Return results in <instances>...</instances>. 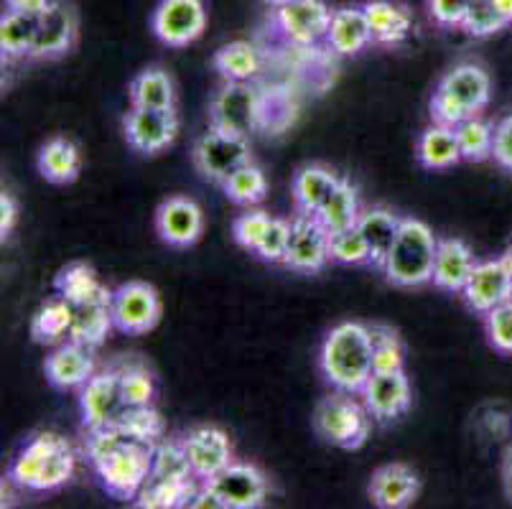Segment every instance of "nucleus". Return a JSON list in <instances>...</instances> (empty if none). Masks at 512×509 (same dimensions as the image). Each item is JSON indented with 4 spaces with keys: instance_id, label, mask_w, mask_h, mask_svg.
I'll return each instance as SVG.
<instances>
[{
    "instance_id": "7c9ffc66",
    "label": "nucleus",
    "mask_w": 512,
    "mask_h": 509,
    "mask_svg": "<svg viewBox=\"0 0 512 509\" xmlns=\"http://www.w3.org/2000/svg\"><path fill=\"white\" fill-rule=\"evenodd\" d=\"M74 321V306L62 296H54L44 303L31 319V339L41 347H57L69 339Z\"/></svg>"
},
{
    "instance_id": "aec40b11",
    "label": "nucleus",
    "mask_w": 512,
    "mask_h": 509,
    "mask_svg": "<svg viewBox=\"0 0 512 509\" xmlns=\"http://www.w3.org/2000/svg\"><path fill=\"white\" fill-rule=\"evenodd\" d=\"M276 21L293 44L311 46L319 39H327L332 11L324 0H293L278 8Z\"/></svg>"
},
{
    "instance_id": "473e14b6",
    "label": "nucleus",
    "mask_w": 512,
    "mask_h": 509,
    "mask_svg": "<svg viewBox=\"0 0 512 509\" xmlns=\"http://www.w3.org/2000/svg\"><path fill=\"white\" fill-rule=\"evenodd\" d=\"M57 438L59 433H51V431L36 433V436L21 448V454L13 459L11 471H8V482L34 492L36 482H39V476H41V469H44L46 459H49L51 448H54Z\"/></svg>"
},
{
    "instance_id": "9b49d317",
    "label": "nucleus",
    "mask_w": 512,
    "mask_h": 509,
    "mask_svg": "<svg viewBox=\"0 0 512 509\" xmlns=\"http://www.w3.org/2000/svg\"><path fill=\"white\" fill-rule=\"evenodd\" d=\"M125 408L123 385H120L118 364H110L107 370L95 372L87 385L79 392V410H82V428L95 431V428L113 423Z\"/></svg>"
},
{
    "instance_id": "72a5a7b5",
    "label": "nucleus",
    "mask_w": 512,
    "mask_h": 509,
    "mask_svg": "<svg viewBox=\"0 0 512 509\" xmlns=\"http://www.w3.org/2000/svg\"><path fill=\"white\" fill-rule=\"evenodd\" d=\"M360 196H357V189L349 181H339L337 189L327 196V202L321 204L319 212L314 214L321 224H324V230L332 235V232H342L349 230V227H357L360 222Z\"/></svg>"
},
{
    "instance_id": "0eeeda50",
    "label": "nucleus",
    "mask_w": 512,
    "mask_h": 509,
    "mask_svg": "<svg viewBox=\"0 0 512 509\" xmlns=\"http://www.w3.org/2000/svg\"><path fill=\"white\" fill-rule=\"evenodd\" d=\"M263 118V100L250 82H225L209 102V125L235 135H250Z\"/></svg>"
},
{
    "instance_id": "c756f323",
    "label": "nucleus",
    "mask_w": 512,
    "mask_h": 509,
    "mask_svg": "<svg viewBox=\"0 0 512 509\" xmlns=\"http://www.w3.org/2000/svg\"><path fill=\"white\" fill-rule=\"evenodd\" d=\"M113 301H97L85 303V306L74 308V321L69 329L72 342L85 344L90 349H100L105 344L107 334L113 331Z\"/></svg>"
},
{
    "instance_id": "5fc2aeb1",
    "label": "nucleus",
    "mask_w": 512,
    "mask_h": 509,
    "mask_svg": "<svg viewBox=\"0 0 512 509\" xmlns=\"http://www.w3.org/2000/svg\"><path fill=\"white\" fill-rule=\"evenodd\" d=\"M51 3H54V0H6L8 11L23 13V16L36 18V21L49 11Z\"/></svg>"
},
{
    "instance_id": "9d476101",
    "label": "nucleus",
    "mask_w": 512,
    "mask_h": 509,
    "mask_svg": "<svg viewBox=\"0 0 512 509\" xmlns=\"http://www.w3.org/2000/svg\"><path fill=\"white\" fill-rule=\"evenodd\" d=\"M123 133L128 146L143 156L166 151L179 133L176 110H153V107H130L123 118Z\"/></svg>"
},
{
    "instance_id": "bb28decb",
    "label": "nucleus",
    "mask_w": 512,
    "mask_h": 509,
    "mask_svg": "<svg viewBox=\"0 0 512 509\" xmlns=\"http://www.w3.org/2000/svg\"><path fill=\"white\" fill-rule=\"evenodd\" d=\"M36 168L49 184L67 186L77 181L79 171H82V156H79V148L74 146L72 140L57 135V138H49L39 148Z\"/></svg>"
},
{
    "instance_id": "09e8293b",
    "label": "nucleus",
    "mask_w": 512,
    "mask_h": 509,
    "mask_svg": "<svg viewBox=\"0 0 512 509\" xmlns=\"http://www.w3.org/2000/svg\"><path fill=\"white\" fill-rule=\"evenodd\" d=\"M291 232L293 222L273 217L271 224H268V230H265L263 240H260L258 250H255V255L260 260H265V263H283L288 252V242H291Z\"/></svg>"
},
{
    "instance_id": "49530a36",
    "label": "nucleus",
    "mask_w": 512,
    "mask_h": 509,
    "mask_svg": "<svg viewBox=\"0 0 512 509\" xmlns=\"http://www.w3.org/2000/svg\"><path fill=\"white\" fill-rule=\"evenodd\" d=\"M329 260L339 265H370V247L357 227L329 235Z\"/></svg>"
},
{
    "instance_id": "423d86ee",
    "label": "nucleus",
    "mask_w": 512,
    "mask_h": 509,
    "mask_svg": "<svg viewBox=\"0 0 512 509\" xmlns=\"http://www.w3.org/2000/svg\"><path fill=\"white\" fill-rule=\"evenodd\" d=\"M192 161L204 179L222 186L227 181V176L235 174L237 168L253 161L250 138L227 133V130L209 125L207 133H202L194 140Z\"/></svg>"
},
{
    "instance_id": "4c0bfd02",
    "label": "nucleus",
    "mask_w": 512,
    "mask_h": 509,
    "mask_svg": "<svg viewBox=\"0 0 512 509\" xmlns=\"http://www.w3.org/2000/svg\"><path fill=\"white\" fill-rule=\"evenodd\" d=\"M113 423L125 436L133 438V441L151 443V446H156L158 441H164L166 423L153 405H125L123 413Z\"/></svg>"
},
{
    "instance_id": "c85d7f7f",
    "label": "nucleus",
    "mask_w": 512,
    "mask_h": 509,
    "mask_svg": "<svg viewBox=\"0 0 512 509\" xmlns=\"http://www.w3.org/2000/svg\"><path fill=\"white\" fill-rule=\"evenodd\" d=\"M416 158L428 171H446V168H454L456 163L464 161L454 128L434 123L431 128L423 130L416 143Z\"/></svg>"
},
{
    "instance_id": "79ce46f5",
    "label": "nucleus",
    "mask_w": 512,
    "mask_h": 509,
    "mask_svg": "<svg viewBox=\"0 0 512 509\" xmlns=\"http://www.w3.org/2000/svg\"><path fill=\"white\" fill-rule=\"evenodd\" d=\"M74 469H77V451H74V446L67 438L59 436L54 448H51L49 459H46L44 469H41L34 492H57L64 484L72 482Z\"/></svg>"
},
{
    "instance_id": "393cba45",
    "label": "nucleus",
    "mask_w": 512,
    "mask_h": 509,
    "mask_svg": "<svg viewBox=\"0 0 512 509\" xmlns=\"http://www.w3.org/2000/svg\"><path fill=\"white\" fill-rule=\"evenodd\" d=\"M400 224H403V219L385 207H372V209H367V212L360 214L357 230L362 232L367 247H370L372 268L383 270L385 260H388L390 250H393L395 237H398V232H400Z\"/></svg>"
},
{
    "instance_id": "b1692460",
    "label": "nucleus",
    "mask_w": 512,
    "mask_h": 509,
    "mask_svg": "<svg viewBox=\"0 0 512 509\" xmlns=\"http://www.w3.org/2000/svg\"><path fill=\"white\" fill-rule=\"evenodd\" d=\"M365 16L372 31V44L395 46L406 41L413 28V18L406 6L393 0H370L365 3Z\"/></svg>"
},
{
    "instance_id": "f03ea898",
    "label": "nucleus",
    "mask_w": 512,
    "mask_h": 509,
    "mask_svg": "<svg viewBox=\"0 0 512 509\" xmlns=\"http://www.w3.org/2000/svg\"><path fill=\"white\" fill-rule=\"evenodd\" d=\"M490 97V74L474 62L456 64L441 77L431 97V120L446 128H456L464 120L482 115L484 107L490 105Z\"/></svg>"
},
{
    "instance_id": "6e6d98bb",
    "label": "nucleus",
    "mask_w": 512,
    "mask_h": 509,
    "mask_svg": "<svg viewBox=\"0 0 512 509\" xmlns=\"http://www.w3.org/2000/svg\"><path fill=\"white\" fill-rule=\"evenodd\" d=\"M189 507L192 509H225V504H222V499L202 482V487H199V492L194 494V499Z\"/></svg>"
},
{
    "instance_id": "bf43d9fd",
    "label": "nucleus",
    "mask_w": 512,
    "mask_h": 509,
    "mask_svg": "<svg viewBox=\"0 0 512 509\" xmlns=\"http://www.w3.org/2000/svg\"><path fill=\"white\" fill-rule=\"evenodd\" d=\"M495 3H497V8H500V11L512 21V0H495Z\"/></svg>"
},
{
    "instance_id": "4d7b16f0",
    "label": "nucleus",
    "mask_w": 512,
    "mask_h": 509,
    "mask_svg": "<svg viewBox=\"0 0 512 509\" xmlns=\"http://www.w3.org/2000/svg\"><path fill=\"white\" fill-rule=\"evenodd\" d=\"M502 487H505L507 499L512 502V443L507 446L505 456H502Z\"/></svg>"
},
{
    "instance_id": "1a4fd4ad",
    "label": "nucleus",
    "mask_w": 512,
    "mask_h": 509,
    "mask_svg": "<svg viewBox=\"0 0 512 509\" xmlns=\"http://www.w3.org/2000/svg\"><path fill=\"white\" fill-rule=\"evenodd\" d=\"M153 34L166 46H189L207 28V8L204 0H161L151 18Z\"/></svg>"
},
{
    "instance_id": "603ef678",
    "label": "nucleus",
    "mask_w": 512,
    "mask_h": 509,
    "mask_svg": "<svg viewBox=\"0 0 512 509\" xmlns=\"http://www.w3.org/2000/svg\"><path fill=\"white\" fill-rule=\"evenodd\" d=\"M492 158L500 168L512 174V115L502 118L495 125V148H492Z\"/></svg>"
},
{
    "instance_id": "a19ab883",
    "label": "nucleus",
    "mask_w": 512,
    "mask_h": 509,
    "mask_svg": "<svg viewBox=\"0 0 512 509\" xmlns=\"http://www.w3.org/2000/svg\"><path fill=\"white\" fill-rule=\"evenodd\" d=\"M456 140H459V151L462 158L469 163H482L492 158L495 148V125L484 118H469L454 128Z\"/></svg>"
},
{
    "instance_id": "58836bf2",
    "label": "nucleus",
    "mask_w": 512,
    "mask_h": 509,
    "mask_svg": "<svg viewBox=\"0 0 512 509\" xmlns=\"http://www.w3.org/2000/svg\"><path fill=\"white\" fill-rule=\"evenodd\" d=\"M370 329V344H372V372H403L406 370V347L403 339L393 326L372 324Z\"/></svg>"
},
{
    "instance_id": "ea45409f",
    "label": "nucleus",
    "mask_w": 512,
    "mask_h": 509,
    "mask_svg": "<svg viewBox=\"0 0 512 509\" xmlns=\"http://www.w3.org/2000/svg\"><path fill=\"white\" fill-rule=\"evenodd\" d=\"M222 191L230 199L232 204H240V207H255L265 199L268 194V179H265L263 168L255 166L253 161L245 163L235 171V174L227 176V181L222 184Z\"/></svg>"
},
{
    "instance_id": "13d9d810",
    "label": "nucleus",
    "mask_w": 512,
    "mask_h": 509,
    "mask_svg": "<svg viewBox=\"0 0 512 509\" xmlns=\"http://www.w3.org/2000/svg\"><path fill=\"white\" fill-rule=\"evenodd\" d=\"M500 260H502V265H505V268H507V273L512 275V245L507 247L505 252H502V255H500Z\"/></svg>"
},
{
    "instance_id": "c9c22d12",
    "label": "nucleus",
    "mask_w": 512,
    "mask_h": 509,
    "mask_svg": "<svg viewBox=\"0 0 512 509\" xmlns=\"http://www.w3.org/2000/svg\"><path fill=\"white\" fill-rule=\"evenodd\" d=\"M212 64L225 82H250L260 72V54L250 41H230L214 51Z\"/></svg>"
},
{
    "instance_id": "39448f33",
    "label": "nucleus",
    "mask_w": 512,
    "mask_h": 509,
    "mask_svg": "<svg viewBox=\"0 0 512 509\" xmlns=\"http://www.w3.org/2000/svg\"><path fill=\"white\" fill-rule=\"evenodd\" d=\"M153 466V446L141 441H128L113 454L92 464L95 474L100 476L102 487L113 499L120 502H133L151 479Z\"/></svg>"
},
{
    "instance_id": "3c124183",
    "label": "nucleus",
    "mask_w": 512,
    "mask_h": 509,
    "mask_svg": "<svg viewBox=\"0 0 512 509\" xmlns=\"http://www.w3.org/2000/svg\"><path fill=\"white\" fill-rule=\"evenodd\" d=\"M472 0H428L431 18L441 26H462Z\"/></svg>"
},
{
    "instance_id": "7ed1b4c3",
    "label": "nucleus",
    "mask_w": 512,
    "mask_h": 509,
    "mask_svg": "<svg viewBox=\"0 0 512 509\" xmlns=\"http://www.w3.org/2000/svg\"><path fill=\"white\" fill-rule=\"evenodd\" d=\"M439 240L421 219H403L383 273L398 288H421L434 280V260Z\"/></svg>"
},
{
    "instance_id": "4be33fe9",
    "label": "nucleus",
    "mask_w": 512,
    "mask_h": 509,
    "mask_svg": "<svg viewBox=\"0 0 512 509\" xmlns=\"http://www.w3.org/2000/svg\"><path fill=\"white\" fill-rule=\"evenodd\" d=\"M474 265H477V260H474V252L467 242L459 240V237H444L436 247L434 280L431 283L444 293H462Z\"/></svg>"
},
{
    "instance_id": "37998d69",
    "label": "nucleus",
    "mask_w": 512,
    "mask_h": 509,
    "mask_svg": "<svg viewBox=\"0 0 512 509\" xmlns=\"http://www.w3.org/2000/svg\"><path fill=\"white\" fill-rule=\"evenodd\" d=\"M151 476H156V479H174V482H192V479H197L192 464H189V456H186L184 443L169 441V438L158 441L153 446Z\"/></svg>"
},
{
    "instance_id": "6ab92c4d",
    "label": "nucleus",
    "mask_w": 512,
    "mask_h": 509,
    "mask_svg": "<svg viewBox=\"0 0 512 509\" xmlns=\"http://www.w3.org/2000/svg\"><path fill=\"white\" fill-rule=\"evenodd\" d=\"M95 372V349L72 342V339L57 344V349L44 362L46 380H49L51 387H57V390H74V387L87 385Z\"/></svg>"
},
{
    "instance_id": "e433bc0d",
    "label": "nucleus",
    "mask_w": 512,
    "mask_h": 509,
    "mask_svg": "<svg viewBox=\"0 0 512 509\" xmlns=\"http://www.w3.org/2000/svg\"><path fill=\"white\" fill-rule=\"evenodd\" d=\"M36 28H39L36 18L13 11L3 13V18H0V51H3L6 62L29 59L36 41Z\"/></svg>"
},
{
    "instance_id": "a18cd8bd",
    "label": "nucleus",
    "mask_w": 512,
    "mask_h": 509,
    "mask_svg": "<svg viewBox=\"0 0 512 509\" xmlns=\"http://www.w3.org/2000/svg\"><path fill=\"white\" fill-rule=\"evenodd\" d=\"M510 23L512 21L497 8L495 0H472V6H469L462 28L469 36L484 39V36L500 34L502 28H507Z\"/></svg>"
},
{
    "instance_id": "f704fd0d",
    "label": "nucleus",
    "mask_w": 512,
    "mask_h": 509,
    "mask_svg": "<svg viewBox=\"0 0 512 509\" xmlns=\"http://www.w3.org/2000/svg\"><path fill=\"white\" fill-rule=\"evenodd\" d=\"M199 479L192 482H174V479H156L151 476L146 482V487L141 489L136 499H133V507L141 509H176V507H189L194 499V494L199 492Z\"/></svg>"
},
{
    "instance_id": "8fccbe9b",
    "label": "nucleus",
    "mask_w": 512,
    "mask_h": 509,
    "mask_svg": "<svg viewBox=\"0 0 512 509\" xmlns=\"http://www.w3.org/2000/svg\"><path fill=\"white\" fill-rule=\"evenodd\" d=\"M484 331L490 339V347L500 354H512V301L492 308L484 314Z\"/></svg>"
},
{
    "instance_id": "de8ad7c7",
    "label": "nucleus",
    "mask_w": 512,
    "mask_h": 509,
    "mask_svg": "<svg viewBox=\"0 0 512 509\" xmlns=\"http://www.w3.org/2000/svg\"><path fill=\"white\" fill-rule=\"evenodd\" d=\"M271 219V214L263 212V209L248 207L235 219V224H232V237H235V242L240 247L255 252L260 240H263L265 230H268V224H271Z\"/></svg>"
},
{
    "instance_id": "2eb2a0df",
    "label": "nucleus",
    "mask_w": 512,
    "mask_h": 509,
    "mask_svg": "<svg viewBox=\"0 0 512 509\" xmlns=\"http://www.w3.org/2000/svg\"><path fill=\"white\" fill-rule=\"evenodd\" d=\"M156 232L169 247H192L202 240L204 212L189 196H169L156 209Z\"/></svg>"
},
{
    "instance_id": "412c9836",
    "label": "nucleus",
    "mask_w": 512,
    "mask_h": 509,
    "mask_svg": "<svg viewBox=\"0 0 512 509\" xmlns=\"http://www.w3.org/2000/svg\"><path fill=\"white\" fill-rule=\"evenodd\" d=\"M367 494L380 509H406L421 494V479L408 464H385L372 471Z\"/></svg>"
},
{
    "instance_id": "a211bd4d",
    "label": "nucleus",
    "mask_w": 512,
    "mask_h": 509,
    "mask_svg": "<svg viewBox=\"0 0 512 509\" xmlns=\"http://www.w3.org/2000/svg\"><path fill=\"white\" fill-rule=\"evenodd\" d=\"M462 298L472 311L482 316L490 314L492 308L512 301V275L507 273L502 260H482L474 265Z\"/></svg>"
},
{
    "instance_id": "ddd939ff",
    "label": "nucleus",
    "mask_w": 512,
    "mask_h": 509,
    "mask_svg": "<svg viewBox=\"0 0 512 509\" xmlns=\"http://www.w3.org/2000/svg\"><path fill=\"white\" fill-rule=\"evenodd\" d=\"M329 263V232L314 214H299L293 219L291 242L283 265L296 273H321Z\"/></svg>"
},
{
    "instance_id": "c03bdc74",
    "label": "nucleus",
    "mask_w": 512,
    "mask_h": 509,
    "mask_svg": "<svg viewBox=\"0 0 512 509\" xmlns=\"http://www.w3.org/2000/svg\"><path fill=\"white\" fill-rule=\"evenodd\" d=\"M120 385H123L125 405H153L156 400V377L146 364L123 362L118 364Z\"/></svg>"
},
{
    "instance_id": "20e7f679",
    "label": "nucleus",
    "mask_w": 512,
    "mask_h": 509,
    "mask_svg": "<svg viewBox=\"0 0 512 509\" xmlns=\"http://www.w3.org/2000/svg\"><path fill=\"white\" fill-rule=\"evenodd\" d=\"M370 410L365 403L352 400L349 392H334L321 398L314 408V426L316 436L329 446L344 448V451H357L370 438Z\"/></svg>"
},
{
    "instance_id": "a878e982",
    "label": "nucleus",
    "mask_w": 512,
    "mask_h": 509,
    "mask_svg": "<svg viewBox=\"0 0 512 509\" xmlns=\"http://www.w3.org/2000/svg\"><path fill=\"white\" fill-rule=\"evenodd\" d=\"M327 44L339 56H355L372 44V31L365 8H339L332 13Z\"/></svg>"
},
{
    "instance_id": "f257e3e1",
    "label": "nucleus",
    "mask_w": 512,
    "mask_h": 509,
    "mask_svg": "<svg viewBox=\"0 0 512 509\" xmlns=\"http://www.w3.org/2000/svg\"><path fill=\"white\" fill-rule=\"evenodd\" d=\"M321 375L334 390L362 392L372 377V344L370 329L357 321H344L334 326L324 339L319 357Z\"/></svg>"
},
{
    "instance_id": "864d4df0",
    "label": "nucleus",
    "mask_w": 512,
    "mask_h": 509,
    "mask_svg": "<svg viewBox=\"0 0 512 509\" xmlns=\"http://www.w3.org/2000/svg\"><path fill=\"white\" fill-rule=\"evenodd\" d=\"M16 219H18V204L16 199L11 196V191H0V237L3 242L11 237L13 227H16Z\"/></svg>"
},
{
    "instance_id": "f3484780",
    "label": "nucleus",
    "mask_w": 512,
    "mask_h": 509,
    "mask_svg": "<svg viewBox=\"0 0 512 509\" xmlns=\"http://www.w3.org/2000/svg\"><path fill=\"white\" fill-rule=\"evenodd\" d=\"M74 41H77V16L67 3L54 0L49 11L39 18L36 41L29 59L31 62H49V59L67 56Z\"/></svg>"
},
{
    "instance_id": "cd10ccee",
    "label": "nucleus",
    "mask_w": 512,
    "mask_h": 509,
    "mask_svg": "<svg viewBox=\"0 0 512 509\" xmlns=\"http://www.w3.org/2000/svg\"><path fill=\"white\" fill-rule=\"evenodd\" d=\"M339 176L334 174L332 168L327 166H311L299 168V174L293 176V202H296V209L299 214H316L319 207L327 202V196L337 189Z\"/></svg>"
},
{
    "instance_id": "6e6552de",
    "label": "nucleus",
    "mask_w": 512,
    "mask_h": 509,
    "mask_svg": "<svg viewBox=\"0 0 512 509\" xmlns=\"http://www.w3.org/2000/svg\"><path fill=\"white\" fill-rule=\"evenodd\" d=\"M115 329L128 336H141L161 321V296L151 283L130 280L113 293Z\"/></svg>"
},
{
    "instance_id": "f8f14e48",
    "label": "nucleus",
    "mask_w": 512,
    "mask_h": 509,
    "mask_svg": "<svg viewBox=\"0 0 512 509\" xmlns=\"http://www.w3.org/2000/svg\"><path fill=\"white\" fill-rule=\"evenodd\" d=\"M204 484L222 499L225 509H258L268 499V479L255 464L232 461Z\"/></svg>"
},
{
    "instance_id": "dca6fc26",
    "label": "nucleus",
    "mask_w": 512,
    "mask_h": 509,
    "mask_svg": "<svg viewBox=\"0 0 512 509\" xmlns=\"http://www.w3.org/2000/svg\"><path fill=\"white\" fill-rule=\"evenodd\" d=\"M362 403L370 410L372 420L377 423H393L411 410L413 392L406 370L403 372H372L367 385L362 387Z\"/></svg>"
},
{
    "instance_id": "4468645a",
    "label": "nucleus",
    "mask_w": 512,
    "mask_h": 509,
    "mask_svg": "<svg viewBox=\"0 0 512 509\" xmlns=\"http://www.w3.org/2000/svg\"><path fill=\"white\" fill-rule=\"evenodd\" d=\"M181 443H184L189 464H192L199 482H207L235 461V448H232L230 436L217 426L192 428V431L184 433Z\"/></svg>"
},
{
    "instance_id": "052dcab7",
    "label": "nucleus",
    "mask_w": 512,
    "mask_h": 509,
    "mask_svg": "<svg viewBox=\"0 0 512 509\" xmlns=\"http://www.w3.org/2000/svg\"><path fill=\"white\" fill-rule=\"evenodd\" d=\"M265 3H268V6L281 8V6H288V3H293V0H265Z\"/></svg>"
},
{
    "instance_id": "5701e85b",
    "label": "nucleus",
    "mask_w": 512,
    "mask_h": 509,
    "mask_svg": "<svg viewBox=\"0 0 512 509\" xmlns=\"http://www.w3.org/2000/svg\"><path fill=\"white\" fill-rule=\"evenodd\" d=\"M54 293L77 308V306H85V303L113 301L115 291L102 286L92 265L69 263L67 268L59 270L57 278H54Z\"/></svg>"
},
{
    "instance_id": "2f4dec72",
    "label": "nucleus",
    "mask_w": 512,
    "mask_h": 509,
    "mask_svg": "<svg viewBox=\"0 0 512 509\" xmlns=\"http://www.w3.org/2000/svg\"><path fill=\"white\" fill-rule=\"evenodd\" d=\"M130 107H153V110H176V92L169 72L161 67L143 69L128 87Z\"/></svg>"
}]
</instances>
